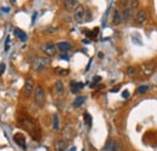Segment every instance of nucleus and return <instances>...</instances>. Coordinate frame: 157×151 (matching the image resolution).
I'll list each match as a JSON object with an SVG mask.
<instances>
[{"mask_svg": "<svg viewBox=\"0 0 157 151\" xmlns=\"http://www.w3.org/2000/svg\"><path fill=\"white\" fill-rule=\"evenodd\" d=\"M18 125L24 128L34 140L39 142L41 139V131H40V127L38 125V122L30 117L28 114L25 113H19L18 114Z\"/></svg>", "mask_w": 157, "mask_h": 151, "instance_id": "f257e3e1", "label": "nucleus"}, {"mask_svg": "<svg viewBox=\"0 0 157 151\" xmlns=\"http://www.w3.org/2000/svg\"><path fill=\"white\" fill-rule=\"evenodd\" d=\"M34 98H35V103L38 107L42 108L45 104V91L42 88V86L38 85L35 91H34Z\"/></svg>", "mask_w": 157, "mask_h": 151, "instance_id": "f03ea898", "label": "nucleus"}, {"mask_svg": "<svg viewBox=\"0 0 157 151\" xmlns=\"http://www.w3.org/2000/svg\"><path fill=\"white\" fill-rule=\"evenodd\" d=\"M48 63H50V61H48L47 58L38 57V58H35L34 62H33V68H34V70H36V71H41V70H44L45 68H47Z\"/></svg>", "mask_w": 157, "mask_h": 151, "instance_id": "7ed1b4c3", "label": "nucleus"}, {"mask_svg": "<svg viewBox=\"0 0 157 151\" xmlns=\"http://www.w3.org/2000/svg\"><path fill=\"white\" fill-rule=\"evenodd\" d=\"M33 90H34V82L32 79H27L25 84H24V87H23V94L24 97H30L32 93H33Z\"/></svg>", "mask_w": 157, "mask_h": 151, "instance_id": "20e7f679", "label": "nucleus"}, {"mask_svg": "<svg viewBox=\"0 0 157 151\" xmlns=\"http://www.w3.org/2000/svg\"><path fill=\"white\" fill-rule=\"evenodd\" d=\"M42 51L47 54V56H50V57H52V56H55L56 54V50H57V47H56V45H53V44H51V42H48V44H45L42 47Z\"/></svg>", "mask_w": 157, "mask_h": 151, "instance_id": "39448f33", "label": "nucleus"}, {"mask_svg": "<svg viewBox=\"0 0 157 151\" xmlns=\"http://www.w3.org/2000/svg\"><path fill=\"white\" fill-rule=\"evenodd\" d=\"M13 140H15V143L17 144V145H19L23 150H25V138H24V136L22 134V133H16L15 136H13Z\"/></svg>", "mask_w": 157, "mask_h": 151, "instance_id": "423d86ee", "label": "nucleus"}, {"mask_svg": "<svg viewBox=\"0 0 157 151\" xmlns=\"http://www.w3.org/2000/svg\"><path fill=\"white\" fill-rule=\"evenodd\" d=\"M74 18L78 23H81L82 21H85V8L82 6H78V8L75 10V13H74Z\"/></svg>", "mask_w": 157, "mask_h": 151, "instance_id": "0eeeda50", "label": "nucleus"}, {"mask_svg": "<svg viewBox=\"0 0 157 151\" xmlns=\"http://www.w3.org/2000/svg\"><path fill=\"white\" fill-rule=\"evenodd\" d=\"M104 151H120V144L115 140H109L104 146Z\"/></svg>", "mask_w": 157, "mask_h": 151, "instance_id": "6e6552de", "label": "nucleus"}, {"mask_svg": "<svg viewBox=\"0 0 157 151\" xmlns=\"http://www.w3.org/2000/svg\"><path fill=\"white\" fill-rule=\"evenodd\" d=\"M146 19H148V13H146L144 10L138 11V13H137V16H135V22L139 23V24H142V23H144Z\"/></svg>", "mask_w": 157, "mask_h": 151, "instance_id": "1a4fd4ad", "label": "nucleus"}, {"mask_svg": "<svg viewBox=\"0 0 157 151\" xmlns=\"http://www.w3.org/2000/svg\"><path fill=\"white\" fill-rule=\"evenodd\" d=\"M81 88H83V84L76 82V81H72V84H70V91H72V93H78Z\"/></svg>", "mask_w": 157, "mask_h": 151, "instance_id": "9d476101", "label": "nucleus"}, {"mask_svg": "<svg viewBox=\"0 0 157 151\" xmlns=\"http://www.w3.org/2000/svg\"><path fill=\"white\" fill-rule=\"evenodd\" d=\"M55 148L57 151H65L68 148V143L65 140H57L55 143Z\"/></svg>", "mask_w": 157, "mask_h": 151, "instance_id": "9b49d317", "label": "nucleus"}, {"mask_svg": "<svg viewBox=\"0 0 157 151\" xmlns=\"http://www.w3.org/2000/svg\"><path fill=\"white\" fill-rule=\"evenodd\" d=\"M57 48L59 51H62V52H67V51H69L72 48V44L68 42V41H62V42H59L57 45Z\"/></svg>", "mask_w": 157, "mask_h": 151, "instance_id": "f8f14e48", "label": "nucleus"}, {"mask_svg": "<svg viewBox=\"0 0 157 151\" xmlns=\"http://www.w3.org/2000/svg\"><path fill=\"white\" fill-rule=\"evenodd\" d=\"M64 6L68 10H76L80 5H78V1H76V0H67V1H64Z\"/></svg>", "mask_w": 157, "mask_h": 151, "instance_id": "ddd939ff", "label": "nucleus"}, {"mask_svg": "<svg viewBox=\"0 0 157 151\" xmlns=\"http://www.w3.org/2000/svg\"><path fill=\"white\" fill-rule=\"evenodd\" d=\"M132 16H133V8L129 7V6H126L125 10H123V13H122V19L128 21Z\"/></svg>", "mask_w": 157, "mask_h": 151, "instance_id": "4468645a", "label": "nucleus"}, {"mask_svg": "<svg viewBox=\"0 0 157 151\" xmlns=\"http://www.w3.org/2000/svg\"><path fill=\"white\" fill-rule=\"evenodd\" d=\"M13 34H15L16 36H18L21 41H27V39H28V36H27V34H25V31H23L22 29H18V28H15V30H13Z\"/></svg>", "mask_w": 157, "mask_h": 151, "instance_id": "2eb2a0df", "label": "nucleus"}, {"mask_svg": "<svg viewBox=\"0 0 157 151\" xmlns=\"http://www.w3.org/2000/svg\"><path fill=\"white\" fill-rule=\"evenodd\" d=\"M154 69H155V64L154 63H149V64L143 65V73H144V75H151L154 73Z\"/></svg>", "mask_w": 157, "mask_h": 151, "instance_id": "dca6fc26", "label": "nucleus"}, {"mask_svg": "<svg viewBox=\"0 0 157 151\" xmlns=\"http://www.w3.org/2000/svg\"><path fill=\"white\" fill-rule=\"evenodd\" d=\"M55 91H56V93H57L58 96L64 94V85H63L62 81H57V82L55 84Z\"/></svg>", "mask_w": 157, "mask_h": 151, "instance_id": "f3484780", "label": "nucleus"}, {"mask_svg": "<svg viewBox=\"0 0 157 151\" xmlns=\"http://www.w3.org/2000/svg\"><path fill=\"white\" fill-rule=\"evenodd\" d=\"M112 22H114V24H120V23L122 22V15L120 13V11H119V10H115V11H114Z\"/></svg>", "mask_w": 157, "mask_h": 151, "instance_id": "a211bd4d", "label": "nucleus"}, {"mask_svg": "<svg viewBox=\"0 0 157 151\" xmlns=\"http://www.w3.org/2000/svg\"><path fill=\"white\" fill-rule=\"evenodd\" d=\"M85 100H86V97L85 96H80V97H78L75 100H74V107H81L83 103H85Z\"/></svg>", "mask_w": 157, "mask_h": 151, "instance_id": "6ab92c4d", "label": "nucleus"}, {"mask_svg": "<svg viewBox=\"0 0 157 151\" xmlns=\"http://www.w3.org/2000/svg\"><path fill=\"white\" fill-rule=\"evenodd\" d=\"M53 130L55 131H58L59 130V119H58V115L57 114L53 115Z\"/></svg>", "mask_w": 157, "mask_h": 151, "instance_id": "aec40b11", "label": "nucleus"}, {"mask_svg": "<svg viewBox=\"0 0 157 151\" xmlns=\"http://www.w3.org/2000/svg\"><path fill=\"white\" fill-rule=\"evenodd\" d=\"M148 90H149V86L143 85V86H139V87L137 88V93H138V94H143V93H146Z\"/></svg>", "mask_w": 157, "mask_h": 151, "instance_id": "412c9836", "label": "nucleus"}, {"mask_svg": "<svg viewBox=\"0 0 157 151\" xmlns=\"http://www.w3.org/2000/svg\"><path fill=\"white\" fill-rule=\"evenodd\" d=\"M83 117H85L86 125H87L88 127H91V126H92V117H91V115H89L88 113H85V114H83Z\"/></svg>", "mask_w": 157, "mask_h": 151, "instance_id": "4be33fe9", "label": "nucleus"}, {"mask_svg": "<svg viewBox=\"0 0 157 151\" xmlns=\"http://www.w3.org/2000/svg\"><path fill=\"white\" fill-rule=\"evenodd\" d=\"M127 75H128V76H134V75H137V68H135V67H129V68L127 69Z\"/></svg>", "mask_w": 157, "mask_h": 151, "instance_id": "5701e85b", "label": "nucleus"}, {"mask_svg": "<svg viewBox=\"0 0 157 151\" xmlns=\"http://www.w3.org/2000/svg\"><path fill=\"white\" fill-rule=\"evenodd\" d=\"M56 73H57L58 75H63V76H65V75H68V74H69V69H62V68H57V69H56Z\"/></svg>", "mask_w": 157, "mask_h": 151, "instance_id": "b1692460", "label": "nucleus"}, {"mask_svg": "<svg viewBox=\"0 0 157 151\" xmlns=\"http://www.w3.org/2000/svg\"><path fill=\"white\" fill-rule=\"evenodd\" d=\"M100 80H102V77H100V76H95V77L93 79V85H94V84H98Z\"/></svg>", "mask_w": 157, "mask_h": 151, "instance_id": "393cba45", "label": "nucleus"}, {"mask_svg": "<svg viewBox=\"0 0 157 151\" xmlns=\"http://www.w3.org/2000/svg\"><path fill=\"white\" fill-rule=\"evenodd\" d=\"M4 70H5V64L2 63V64H0V75L4 73Z\"/></svg>", "mask_w": 157, "mask_h": 151, "instance_id": "a878e982", "label": "nucleus"}, {"mask_svg": "<svg viewBox=\"0 0 157 151\" xmlns=\"http://www.w3.org/2000/svg\"><path fill=\"white\" fill-rule=\"evenodd\" d=\"M122 96H123V98H128V97H129V93H128L127 91H125V92L122 93Z\"/></svg>", "mask_w": 157, "mask_h": 151, "instance_id": "bb28decb", "label": "nucleus"}, {"mask_svg": "<svg viewBox=\"0 0 157 151\" xmlns=\"http://www.w3.org/2000/svg\"><path fill=\"white\" fill-rule=\"evenodd\" d=\"M35 18H36V12H34V15H33V17H32V22H33V24H34V22H35Z\"/></svg>", "mask_w": 157, "mask_h": 151, "instance_id": "cd10ccee", "label": "nucleus"}, {"mask_svg": "<svg viewBox=\"0 0 157 151\" xmlns=\"http://www.w3.org/2000/svg\"><path fill=\"white\" fill-rule=\"evenodd\" d=\"M119 90H120V86H119V87H116V88H112V90H111V92L116 93V92H119Z\"/></svg>", "mask_w": 157, "mask_h": 151, "instance_id": "c85d7f7f", "label": "nucleus"}, {"mask_svg": "<svg viewBox=\"0 0 157 151\" xmlns=\"http://www.w3.org/2000/svg\"><path fill=\"white\" fill-rule=\"evenodd\" d=\"M1 11H2V12H8V11H10V8H7V7H2V8H1Z\"/></svg>", "mask_w": 157, "mask_h": 151, "instance_id": "c756f323", "label": "nucleus"}, {"mask_svg": "<svg viewBox=\"0 0 157 151\" xmlns=\"http://www.w3.org/2000/svg\"><path fill=\"white\" fill-rule=\"evenodd\" d=\"M61 57H62V58H63V59H68V56H63V54H62V56H61Z\"/></svg>", "mask_w": 157, "mask_h": 151, "instance_id": "7c9ffc66", "label": "nucleus"}, {"mask_svg": "<svg viewBox=\"0 0 157 151\" xmlns=\"http://www.w3.org/2000/svg\"><path fill=\"white\" fill-rule=\"evenodd\" d=\"M70 151H76V148H75V146H73V148L70 149Z\"/></svg>", "mask_w": 157, "mask_h": 151, "instance_id": "2f4dec72", "label": "nucleus"}]
</instances>
